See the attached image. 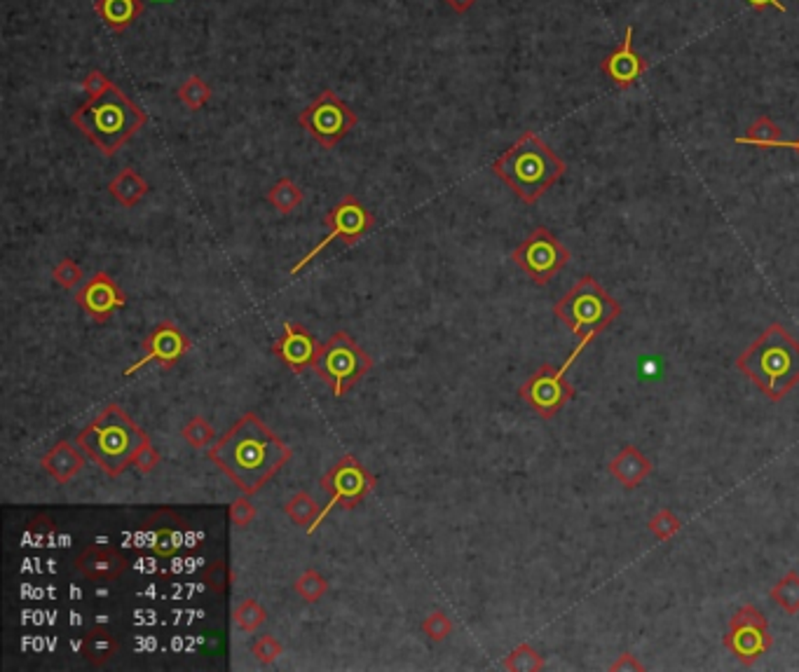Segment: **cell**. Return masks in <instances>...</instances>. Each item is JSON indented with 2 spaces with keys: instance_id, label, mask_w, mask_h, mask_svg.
Wrapping results in <instances>:
<instances>
[{
  "instance_id": "obj_41",
  "label": "cell",
  "mask_w": 799,
  "mask_h": 672,
  "mask_svg": "<svg viewBox=\"0 0 799 672\" xmlns=\"http://www.w3.org/2000/svg\"><path fill=\"white\" fill-rule=\"evenodd\" d=\"M113 85V82L109 80V76L103 73V70H89L85 76V80H82V89H85L87 97H99V94H103L109 87Z\"/></svg>"
},
{
  "instance_id": "obj_2",
  "label": "cell",
  "mask_w": 799,
  "mask_h": 672,
  "mask_svg": "<svg viewBox=\"0 0 799 672\" xmlns=\"http://www.w3.org/2000/svg\"><path fill=\"white\" fill-rule=\"evenodd\" d=\"M736 368L769 401L778 404L799 384V342L783 323H772L736 359Z\"/></svg>"
},
{
  "instance_id": "obj_1",
  "label": "cell",
  "mask_w": 799,
  "mask_h": 672,
  "mask_svg": "<svg viewBox=\"0 0 799 672\" xmlns=\"http://www.w3.org/2000/svg\"><path fill=\"white\" fill-rule=\"evenodd\" d=\"M209 462L216 464L242 495H258L293 457L284 443L256 413H244L230 429L218 436L206 450Z\"/></svg>"
},
{
  "instance_id": "obj_38",
  "label": "cell",
  "mask_w": 799,
  "mask_h": 672,
  "mask_svg": "<svg viewBox=\"0 0 799 672\" xmlns=\"http://www.w3.org/2000/svg\"><path fill=\"white\" fill-rule=\"evenodd\" d=\"M284 646L279 645L275 635H260L258 640L251 645V656L260 663V666H272L277 658L281 656Z\"/></svg>"
},
{
  "instance_id": "obj_15",
  "label": "cell",
  "mask_w": 799,
  "mask_h": 672,
  "mask_svg": "<svg viewBox=\"0 0 799 672\" xmlns=\"http://www.w3.org/2000/svg\"><path fill=\"white\" fill-rule=\"evenodd\" d=\"M76 305L94 323L103 326L115 312L127 307V296L109 272H94L89 281L76 290Z\"/></svg>"
},
{
  "instance_id": "obj_34",
  "label": "cell",
  "mask_w": 799,
  "mask_h": 672,
  "mask_svg": "<svg viewBox=\"0 0 799 672\" xmlns=\"http://www.w3.org/2000/svg\"><path fill=\"white\" fill-rule=\"evenodd\" d=\"M682 528V520L676 516L673 509H661V511L654 513L647 522V530L659 539V541H670L676 537Z\"/></svg>"
},
{
  "instance_id": "obj_43",
  "label": "cell",
  "mask_w": 799,
  "mask_h": 672,
  "mask_svg": "<svg viewBox=\"0 0 799 672\" xmlns=\"http://www.w3.org/2000/svg\"><path fill=\"white\" fill-rule=\"evenodd\" d=\"M28 532L31 534H36L38 532V537L40 534H52V520H49L47 516H36V518H31V520H28Z\"/></svg>"
},
{
  "instance_id": "obj_11",
  "label": "cell",
  "mask_w": 799,
  "mask_h": 672,
  "mask_svg": "<svg viewBox=\"0 0 799 672\" xmlns=\"http://www.w3.org/2000/svg\"><path fill=\"white\" fill-rule=\"evenodd\" d=\"M324 226L329 227V235H326V237L321 239V242H319L305 258H300L296 265H293L291 269L293 277L300 275V272L317 258L319 253H324L335 239H341V242L347 244V247H354L357 242H362L368 232L375 227V215L363 206L362 199L354 197V194H345L338 205L331 206V209L326 211Z\"/></svg>"
},
{
  "instance_id": "obj_31",
  "label": "cell",
  "mask_w": 799,
  "mask_h": 672,
  "mask_svg": "<svg viewBox=\"0 0 799 672\" xmlns=\"http://www.w3.org/2000/svg\"><path fill=\"white\" fill-rule=\"evenodd\" d=\"M181 436H184V441L188 443L190 447H194V450H205V447H211L216 443V429H214V425L206 422L202 415H193V417L185 422L184 429H181Z\"/></svg>"
},
{
  "instance_id": "obj_46",
  "label": "cell",
  "mask_w": 799,
  "mask_h": 672,
  "mask_svg": "<svg viewBox=\"0 0 799 672\" xmlns=\"http://www.w3.org/2000/svg\"><path fill=\"white\" fill-rule=\"evenodd\" d=\"M781 148H790V151H794L799 155V136L794 141H783V143H781Z\"/></svg>"
},
{
  "instance_id": "obj_35",
  "label": "cell",
  "mask_w": 799,
  "mask_h": 672,
  "mask_svg": "<svg viewBox=\"0 0 799 672\" xmlns=\"http://www.w3.org/2000/svg\"><path fill=\"white\" fill-rule=\"evenodd\" d=\"M453 628H455L453 621H450V616L443 612V609H434V612L427 614L420 624V630L425 633V637H429L432 642L448 640Z\"/></svg>"
},
{
  "instance_id": "obj_14",
  "label": "cell",
  "mask_w": 799,
  "mask_h": 672,
  "mask_svg": "<svg viewBox=\"0 0 799 672\" xmlns=\"http://www.w3.org/2000/svg\"><path fill=\"white\" fill-rule=\"evenodd\" d=\"M141 347H143V359L136 361L131 368H127L124 375H131V373H136L139 368L151 363V361L163 368V371H172V368L188 354L193 342H190V338L184 333V329H181L179 323L172 321V319H164V321H160L157 326H152L151 333L143 338V344H141Z\"/></svg>"
},
{
  "instance_id": "obj_22",
  "label": "cell",
  "mask_w": 799,
  "mask_h": 672,
  "mask_svg": "<svg viewBox=\"0 0 799 672\" xmlns=\"http://www.w3.org/2000/svg\"><path fill=\"white\" fill-rule=\"evenodd\" d=\"M115 654H118V640H115L113 630L106 625H94L82 635L80 656L89 666L103 667L109 661H113Z\"/></svg>"
},
{
  "instance_id": "obj_24",
  "label": "cell",
  "mask_w": 799,
  "mask_h": 672,
  "mask_svg": "<svg viewBox=\"0 0 799 672\" xmlns=\"http://www.w3.org/2000/svg\"><path fill=\"white\" fill-rule=\"evenodd\" d=\"M148 190H151V185H148L146 178L131 167L120 169L118 176L109 184V194L124 209H131V206L139 205L141 199L148 194Z\"/></svg>"
},
{
  "instance_id": "obj_28",
  "label": "cell",
  "mask_w": 799,
  "mask_h": 672,
  "mask_svg": "<svg viewBox=\"0 0 799 672\" xmlns=\"http://www.w3.org/2000/svg\"><path fill=\"white\" fill-rule=\"evenodd\" d=\"M544 656L532 645L523 642L502 661V667L509 672H540L544 670Z\"/></svg>"
},
{
  "instance_id": "obj_21",
  "label": "cell",
  "mask_w": 799,
  "mask_h": 672,
  "mask_svg": "<svg viewBox=\"0 0 799 672\" xmlns=\"http://www.w3.org/2000/svg\"><path fill=\"white\" fill-rule=\"evenodd\" d=\"M607 468L624 488L636 489L652 474V462L636 446H626L616 452V457L610 459Z\"/></svg>"
},
{
  "instance_id": "obj_3",
  "label": "cell",
  "mask_w": 799,
  "mask_h": 672,
  "mask_svg": "<svg viewBox=\"0 0 799 672\" xmlns=\"http://www.w3.org/2000/svg\"><path fill=\"white\" fill-rule=\"evenodd\" d=\"M70 124L78 127V131L103 157H113L131 136L146 127L148 113L118 85H110L99 97H87V101L70 115Z\"/></svg>"
},
{
  "instance_id": "obj_39",
  "label": "cell",
  "mask_w": 799,
  "mask_h": 672,
  "mask_svg": "<svg viewBox=\"0 0 799 672\" xmlns=\"http://www.w3.org/2000/svg\"><path fill=\"white\" fill-rule=\"evenodd\" d=\"M256 516H258V509H256V504L251 501V497L248 495L237 497V499L230 504V520H233V525L237 530L248 528V525L256 520Z\"/></svg>"
},
{
  "instance_id": "obj_9",
  "label": "cell",
  "mask_w": 799,
  "mask_h": 672,
  "mask_svg": "<svg viewBox=\"0 0 799 672\" xmlns=\"http://www.w3.org/2000/svg\"><path fill=\"white\" fill-rule=\"evenodd\" d=\"M321 489L329 495V504L324 506V511H319L317 520H314L312 528L308 530V534H312L317 530V525L326 520L333 509H342V511H352L366 501V497L371 495L373 489L378 488V478L359 462L354 455H342L333 467L321 476L319 480Z\"/></svg>"
},
{
  "instance_id": "obj_7",
  "label": "cell",
  "mask_w": 799,
  "mask_h": 672,
  "mask_svg": "<svg viewBox=\"0 0 799 672\" xmlns=\"http://www.w3.org/2000/svg\"><path fill=\"white\" fill-rule=\"evenodd\" d=\"M373 359L363 347H359L350 333L335 331L319 352L314 373L319 380L333 392L335 398L347 396L352 387H357L363 377L371 373Z\"/></svg>"
},
{
  "instance_id": "obj_16",
  "label": "cell",
  "mask_w": 799,
  "mask_h": 672,
  "mask_svg": "<svg viewBox=\"0 0 799 672\" xmlns=\"http://www.w3.org/2000/svg\"><path fill=\"white\" fill-rule=\"evenodd\" d=\"M319 352H321V344L314 338L312 331L296 321H284L281 335L272 344V354L296 375L310 371V368L314 371Z\"/></svg>"
},
{
  "instance_id": "obj_45",
  "label": "cell",
  "mask_w": 799,
  "mask_h": 672,
  "mask_svg": "<svg viewBox=\"0 0 799 672\" xmlns=\"http://www.w3.org/2000/svg\"><path fill=\"white\" fill-rule=\"evenodd\" d=\"M443 3L453 12H457V15H465V12H469L476 5V0H443Z\"/></svg>"
},
{
  "instance_id": "obj_13",
  "label": "cell",
  "mask_w": 799,
  "mask_h": 672,
  "mask_svg": "<svg viewBox=\"0 0 799 672\" xmlns=\"http://www.w3.org/2000/svg\"><path fill=\"white\" fill-rule=\"evenodd\" d=\"M722 646L730 649L736 661L743 666H752L760 661L773 646L767 616L755 604H743L730 619V628L722 637Z\"/></svg>"
},
{
  "instance_id": "obj_30",
  "label": "cell",
  "mask_w": 799,
  "mask_h": 672,
  "mask_svg": "<svg viewBox=\"0 0 799 672\" xmlns=\"http://www.w3.org/2000/svg\"><path fill=\"white\" fill-rule=\"evenodd\" d=\"M772 603L776 607L783 609L785 614H797L799 612V574L797 572H788L783 579L778 581L776 586L769 593Z\"/></svg>"
},
{
  "instance_id": "obj_33",
  "label": "cell",
  "mask_w": 799,
  "mask_h": 672,
  "mask_svg": "<svg viewBox=\"0 0 799 672\" xmlns=\"http://www.w3.org/2000/svg\"><path fill=\"white\" fill-rule=\"evenodd\" d=\"M176 94H179V101L190 110H202L211 101V87L200 76H190Z\"/></svg>"
},
{
  "instance_id": "obj_6",
  "label": "cell",
  "mask_w": 799,
  "mask_h": 672,
  "mask_svg": "<svg viewBox=\"0 0 799 672\" xmlns=\"http://www.w3.org/2000/svg\"><path fill=\"white\" fill-rule=\"evenodd\" d=\"M553 314L570 333L594 342L595 335L619 319L621 307L595 277L586 275L556 302Z\"/></svg>"
},
{
  "instance_id": "obj_23",
  "label": "cell",
  "mask_w": 799,
  "mask_h": 672,
  "mask_svg": "<svg viewBox=\"0 0 799 672\" xmlns=\"http://www.w3.org/2000/svg\"><path fill=\"white\" fill-rule=\"evenodd\" d=\"M94 10L113 33H124L143 15L141 0H94Z\"/></svg>"
},
{
  "instance_id": "obj_37",
  "label": "cell",
  "mask_w": 799,
  "mask_h": 672,
  "mask_svg": "<svg viewBox=\"0 0 799 672\" xmlns=\"http://www.w3.org/2000/svg\"><path fill=\"white\" fill-rule=\"evenodd\" d=\"M205 581L211 591L218 593V595H226L233 586V570H230L226 560H214L205 570Z\"/></svg>"
},
{
  "instance_id": "obj_27",
  "label": "cell",
  "mask_w": 799,
  "mask_h": 672,
  "mask_svg": "<svg viewBox=\"0 0 799 672\" xmlns=\"http://www.w3.org/2000/svg\"><path fill=\"white\" fill-rule=\"evenodd\" d=\"M284 513L291 518L293 525L310 530L319 516V504L314 501V497L310 495V492L300 489V492H296V495L284 504Z\"/></svg>"
},
{
  "instance_id": "obj_10",
  "label": "cell",
  "mask_w": 799,
  "mask_h": 672,
  "mask_svg": "<svg viewBox=\"0 0 799 672\" xmlns=\"http://www.w3.org/2000/svg\"><path fill=\"white\" fill-rule=\"evenodd\" d=\"M357 122V113L333 89H321L314 101L298 113V124L326 151L341 143Z\"/></svg>"
},
{
  "instance_id": "obj_5",
  "label": "cell",
  "mask_w": 799,
  "mask_h": 672,
  "mask_svg": "<svg viewBox=\"0 0 799 672\" xmlns=\"http://www.w3.org/2000/svg\"><path fill=\"white\" fill-rule=\"evenodd\" d=\"M78 446L109 478H120L134 467L136 452L151 441L148 434L124 413L122 405L109 404L89 425L78 431Z\"/></svg>"
},
{
  "instance_id": "obj_20",
  "label": "cell",
  "mask_w": 799,
  "mask_h": 672,
  "mask_svg": "<svg viewBox=\"0 0 799 672\" xmlns=\"http://www.w3.org/2000/svg\"><path fill=\"white\" fill-rule=\"evenodd\" d=\"M40 468H45V474L59 485H68L85 468L80 446L76 447L70 441H59L40 457Z\"/></svg>"
},
{
  "instance_id": "obj_4",
  "label": "cell",
  "mask_w": 799,
  "mask_h": 672,
  "mask_svg": "<svg viewBox=\"0 0 799 672\" xmlns=\"http://www.w3.org/2000/svg\"><path fill=\"white\" fill-rule=\"evenodd\" d=\"M490 169L525 205H535L567 172L565 162L535 131H523Z\"/></svg>"
},
{
  "instance_id": "obj_17",
  "label": "cell",
  "mask_w": 799,
  "mask_h": 672,
  "mask_svg": "<svg viewBox=\"0 0 799 672\" xmlns=\"http://www.w3.org/2000/svg\"><path fill=\"white\" fill-rule=\"evenodd\" d=\"M647 68H649V61L633 47V26L628 24L621 45L612 49L605 59H603L600 70H603V76H605L616 89H631V87L647 73Z\"/></svg>"
},
{
  "instance_id": "obj_25",
  "label": "cell",
  "mask_w": 799,
  "mask_h": 672,
  "mask_svg": "<svg viewBox=\"0 0 799 672\" xmlns=\"http://www.w3.org/2000/svg\"><path fill=\"white\" fill-rule=\"evenodd\" d=\"M265 199L270 202V206L277 211V214L291 215L293 211L305 202V193L293 178L284 176L279 178L268 193H265Z\"/></svg>"
},
{
  "instance_id": "obj_29",
  "label": "cell",
  "mask_w": 799,
  "mask_h": 672,
  "mask_svg": "<svg viewBox=\"0 0 799 672\" xmlns=\"http://www.w3.org/2000/svg\"><path fill=\"white\" fill-rule=\"evenodd\" d=\"M293 591H296V595L300 600H305L308 604H314L319 600H324L326 593H329V579L317 570H305L303 574L293 581Z\"/></svg>"
},
{
  "instance_id": "obj_12",
  "label": "cell",
  "mask_w": 799,
  "mask_h": 672,
  "mask_svg": "<svg viewBox=\"0 0 799 672\" xmlns=\"http://www.w3.org/2000/svg\"><path fill=\"white\" fill-rule=\"evenodd\" d=\"M511 260L530 281L546 286L570 263V251L549 227L540 226L513 248Z\"/></svg>"
},
{
  "instance_id": "obj_36",
  "label": "cell",
  "mask_w": 799,
  "mask_h": 672,
  "mask_svg": "<svg viewBox=\"0 0 799 672\" xmlns=\"http://www.w3.org/2000/svg\"><path fill=\"white\" fill-rule=\"evenodd\" d=\"M52 279H55V284L61 286L64 290H73L76 286L82 284L85 272H82V268L73 258H61L59 263L55 265V269H52Z\"/></svg>"
},
{
  "instance_id": "obj_40",
  "label": "cell",
  "mask_w": 799,
  "mask_h": 672,
  "mask_svg": "<svg viewBox=\"0 0 799 672\" xmlns=\"http://www.w3.org/2000/svg\"><path fill=\"white\" fill-rule=\"evenodd\" d=\"M160 464H163V455H160V450H157V447L152 446L151 441L143 443V447L136 452V457H134L136 471H139L141 476H148V474H152V471H155Z\"/></svg>"
},
{
  "instance_id": "obj_42",
  "label": "cell",
  "mask_w": 799,
  "mask_h": 672,
  "mask_svg": "<svg viewBox=\"0 0 799 672\" xmlns=\"http://www.w3.org/2000/svg\"><path fill=\"white\" fill-rule=\"evenodd\" d=\"M610 670L612 672H643L645 670V666L640 661H637L636 656H633V654H621L619 658H616L615 663H612L610 666Z\"/></svg>"
},
{
  "instance_id": "obj_18",
  "label": "cell",
  "mask_w": 799,
  "mask_h": 672,
  "mask_svg": "<svg viewBox=\"0 0 799 672\" xmlns=\"http://www.w3.org/2000/svg\"><path fill=\"white\" fill-rule=\"evenodd\" d=\"M184 518L169 506L157 509L143 520V528L152 532L151 551L157 558H173L179 553L184 546Z\"/></svg>"
},
{
  "instance_id": "obj_8",
  "label": "cell",
  "mask_w": 799,
  "mask_h": 672,
  "mask_svg": "<svg viewBox=\"0 0 799 672\" xmlns=\"http://www.w3.org/2000/svg\"><path fill=\"white\" fill-rule=\"evenodd\" d=\"M589 340H579V344L570 352L567 361L561 368L552 366V363H544V366L537 368L532 375L520 384L519 396L525 405H528L537 417L541 420H553L562 408H565L574 396H577V389L567 383V371L574 366L577 356L586 350Z\"/></svg>"
},
{
  "instance_id": "obj_26",
  "label": "cell",
  "mask_w": 799,
  "mask_h": 672,
  "mask_svg": "<svg viewBox=\"0 0 799 672\" xmlns=\"http://www.w3.org/2000/svg\"><path fill=\"white\" fill-rule=\"evenodd\" d=\"M783 141H785L783 130H781L769 115H760V118L745 130V134L736 139V143L755 145V148H781Z\"/></svg>"
},
{
  "instance_id": "obj_44",
  "label": "cell",
  "mask_w": 799,
  "mask_h": 672,
  "mask_svg": "<svg viewBox=\"0 0 799 672\" xmlns=\"http://www.w3.org/2000/svg\"><path fill=\"white\" fill-rule=\"evenodd\" d=\"M745 3H748V5L752 7V10H767V7H776L778 12H785L788 10V7L783 5V3H781V0H745Z\"/></svg>"
},
{
  "instance_id": "obj_19",
  "label": "cell",
  "mask_w": 799,
  "mask_h": 672,
  "mask_svg": "<svg viewBox=\"0 0 799 672\" xmlns=\"http://www.w3.org/2000/svg\"><path fill=\"white\" fill-rule=\"evenodd\" d=\"M127 567H130V562H127V558L118 549H113V546H101V543L87 546L73 560V570L80 572L89 581H115L124 574Z\"/></svg>"
},
{
  "instance_id": "obj_32",
  "label": "cell",
  "mask_w": 799,
  "mask_h": 672,
  "mask_svg": "<svg viewBox=\"0 0 799 672\" xmlns=\"http://www.w3.org/2000/svg\"><path fill=\"white\" fill-rule=\"evenodd\" d=\"M233 621H235V625L242 630V633L251 635V633H256V630H258L260 625L265 624V621H268V612H265V607L258 603V600H254V597H251V600H244L242 604H237V607H235Z\"/></svg>"
}]
</instances>
